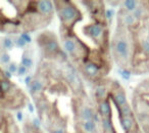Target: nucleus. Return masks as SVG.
<instances>
[{
	"mask_svg": "<svg viewBox=\"0 0 149 133\" xmlns=\"http://www.w3.org/2000/svg\"><path fill=\"white\" fill-rule=\"evenodd\" d=\"M130 100L143 133H149V76L136 84Z\"/></svg>",
	"mask_w": 149,
	"mask_h": 133,
	"instance_id": "obj_7",
	"label": "nucleus"
},
{
	"mask_svg": "<svg viewBox=\"0 0 149 133\" xmlns=\"http://www.w3.org/2000/svg\"><path fill=\"white\" fill-rule=\"evenodd\" d=\"M91 86L99 133H143L118 80L107 77Z\"/></svg>",
	"mask_w": 149,
	"mask_h": 133,
	"instance_id": "obj_4",
	"label": "nucleus"
},
{
	"mask_svg": "<svg viewBox=\"0 0 149 133\" xmlns=\"http://www.w3.org/2000/svg\"><path fill=\"white\" fill-rule=\"evenodd\" d=\"M53 3L59 22L58 39L74 69L91 85L109 77L114 62L106 2L58 0Z\"/></svg>",
	"mask_w": 149,
	"mask_h": 133,
	"instance_id": "obj_2",
	"label": "nucleus"
},
{
	"mask_svg": "<svg viewBox=\"0 0 149 133\" xmlns=\"http://www.w3.org/2000/svg\"><path fill=\"white\" fill-rule=\"evenodd\" d=\"M23 132L24 133H47L40 123L36 120H32V119H26L23 123Z\"/></svg>",
	"mask_w": 149,
	"mask_h": 133,
	"instance_id": "obj_9",
	"label": "nucleus"
},
{
	"mask_svg": "<svg viewBox=\"0 0 149 133\" xmlns=\"http://www.w3.org/2000/svg\"><path fill=\"white\" fill-rule=\"evenodd\" d=\"M0 133H24L23 128L19 126L13 113L1 110Z\"/></svg>",
	"mask_w": 149,
	"mask_h": 133,
	"instance_id": "obj_8",
	"label": "nucleus"
},
{
	"mask_svg": "<svg viewBox=\"0 0 149 133\" xmlns=\"http://www.w3.org/2000/svg\"><path fill=\"white\" fill-rule=\"evenodd\" d=\"M55 15L53 1H1L0 26L7 35L43 32Z\"/></svg>",
	"mask_w": 149,
	"mask_h": 133,
	"instance_id": "obj_5",
	"label": "nucleus"
},
{
	"mask_svg": "<svg viewBox=\"0 0 149 133\" xmlns=\"http://www.w3.org/2000/svg\"><path fill=\"white\" fill-rule=\"evenodd\" d=\"M36 41L40 57L28 91L42 128L47 133H99L92 94L65 55L58 36L45 30Z\"/></svg>",
	"mask_w": 149,
	"mask_h": 133,
	"instance_id": "obj_1",
	"label": "nucleus"
},
{
	"mask_svg": "<svg viewBox=\"0 0 149 133\" xmlns=\"http://www.w3.org/2000/svg\"><path fill=\"white\" fill-rule=\"evenodd\" d=\"M28 100L29 97L23 88L1 69V110L10 113L21 111L27 106Z\"/></svg>",
	"mask_w": 149,
	"mask_h": 133,
	"instance_id": "obj_6",
	"label": "nucleus"
},
{
	"mask_svg": "<svg viewBox=\"0 0 149 133\" xmlns=\"http://www.w3.org/2000/svg\"><path fill=\"white\" fill-rule=\"evenodd\" d=\"M118 3L111 32L113 62L128 75H149V0Z\"/></svg>",
	"mask_w": 149,
	"mask_h": 133,
	"instance_id": "obj_3",
	"label": "nucleus"
}]
</instances>
